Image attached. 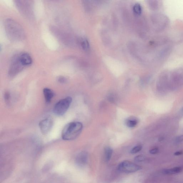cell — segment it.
I'll use <instances>...</instances> for the list:
<instances>
[{"label":"cell","mask_w":183,"mask_h":183,"mask_svg":"<svg viewBox=\"0 0 183 183\" xmlns=\"http://www.w3.org/2000/svg\"><path fill=\"white\" fill-rule=\"evenodd\" d=\"M145 157L143 155H139L135 157V160L137 162H141L145 161Z\"/></svg>","instance_id":"9a60e30c"},{"label":"cell","mask_w":183,"mask_h":183,"mask_svg":"<svg viewBox=\"0 0 183 183\" xmlns=\"http://www.w3.org/2000/svg\"><path fill=\"white\" fill-rule=\"evenodd\" d=\"M59 81L60 82L64 83L66 82V79L63 77H61L59 78Z\"/></svg>","instance_id":"d6986e66"},{"label":"cell","mask_w":183,"mask_h":183,"mask_svg":"<svg viewBox=\"0 0 183 183\" xmlns=\"http://www.w3.org/2000/svg\"><path fill=\"white\" fill-rule=\"evenodd\" d=\"M142 149V146L141 145H138L132 149L131 151V153L132 154H135L139 152Z\"/></svg>","instance_id":"5bb4252c"},{"label":"cell","mask_w":183,"mask_h":183,"mask_svg":"<svg viewBox=\"0 0 183 183\" xmlns=\"http://www.w3.org/2000/svg\"><path fill=\"white\" fill-rule=\"evenodd\" d=\"M138 123L137 118L134 117H131L128 118L126 120V125L130 128H133L137 125Z\"/></svg>","instance_id":"30bf717a"},{"label":"cell","mask_w":183,"mask_h":183,"mask_svg":"<svg viewBox=\"0 0 183 183\" xmlns=\"http://www.w3.org/2000/svg\"><path fill=\"white\" fill-rule=\"evenodd\" d=\"M133 11L137 14H140L141 13L142 8L139 4H135L133 7Z\"/></svg>","instance_id":"4fadbf2b"},{"label":"cell","mask_w":183,"mask_h":183,"mask_svg":"<svg viewBox=\"0 0 183 183\" xmlns=\"http://www.w3.org/2000/svg\"><path fill=\"white\" fill-rule=\"evenodd\" d=\"M118 170L121 172L126 173L137 172L141 169L139 166L129 161H123L118 166Z\"/></svg>","instance_id":"277c9868"},{"label":"cell","mask_w":183,"mask_h":183,"mask_svg":"<svg viewBox=\"0 0 183 183\" xmlns=\"http://www.w3.org/2000/svg\"><path fill=\"white\" fill-rule=\"evenodd\" d=\"M53 122V119L51 117H47L41 120L39 126L42 133L43 135L48 134L51 130Z\"/></svg>","instance_id":"5b68a950"},{"label":"cell","mask_w":183,"mask_h":183,"mask_svg":"<svg viewBox=\"0 0 183 183\" xmlns=\"http://www.w3.org/2000/svg\"><path fill=\"white\" fill-rule=\"evenodd\" d=\"M88 155L85 152H82L77 156L76 162L77 165L80 167H83L86 165L88 161Z\"/></svg>","instance_id":"52a82bcc"},{"label":"cell","mask_w":183,"mask_h":183,"mask_svg":"<svg viewBox=\"0 0 183 183\" xmlns=\"http://www.w3.org/2000/svg\"><path fill=\"white\" fill-rule=\"evenodd\" d=\"M81 46L84 49H86L88 48L89 44L87 40H84L81 42Z\"/></svg>","instance_id":"2e32d148"},{"label":"cell","mask_w":183,"mask_h":183,"mask_svg":"<svg viewBox=\"0 0 183 183\" xmlns=\"http://www.w3.org/2000/svg\"><path fill=\"white\" fill-rule=\"evenodd\" d=\"M20 25L14 21L8 20L6 23V30L9 35L11 38L16 39L21 38L23 37V32Z\"/></svg>","instance_id":"7a4b0ae2"},{"label":"cell","mask_w":183,"mask_h":183,"mask_svg":"<svg viewBox=\"0 0 183 183\" xmlns=\"http://www.w3.org/2000/svg\"><path fill=\"white\" fill-rule=\"evenodd\" d=\"M43 92L46 102H50L54 96V93L53 91L49 88H46L43 89Z\"/></svg>","instance_id":"9c48e42d"},{"label":"cell","mask_w":183,"mask_h":183,"mask_svg":"<svg viewBox=\"0 0 183 183\" xmlns=\"http://www.w3.org/2000/svg\"><path fill=\"white\" fill-rule=\"evenodd\" d=\"M182 168L180 167H176V168H172L171 169L165 170L163 171V173L165 174H173L179 173L182 171Z\"/></svg>","instance_id":"7c38bea8"},{"label":"cell","mask_w":183,"mask_h":183,"mask_svg":"<svg viewBox=\"0 0 183 183\" xmlns=\"http://www.w3.org/2000/svg\"><path fill=\"white\" fill-rule=\"evenodd\" d=\"M22 65L20 62L18 57L14 59L11 64L9 74L11 76H13L17 75L22 69Z\"/></svg>","instance_id":"8992f818"},{"label":"cell","mask_w":183,"mask_h":183,"mask_svg":"<svg viewBox=\"0 0 183 183\" xmlns=\"http://www.w3.org/2000/svg\"><path fill=\"white\" fill-rule=\"evenodd\" d=\"M183 141V135L178 136L176 139V141L178 142H182Z\"/></svg>","instance_id":"ac0fdd59"},{"label":"cell","mask_w":183,"mask_h":183,"mask_svg":"<svg viewBox=\"0 0 183 183\" xmlns=\"http://www.w3.org/2000/svg\"><path fill=\"white\" fill-rule=\"evenodd\" d=\"M18 59L23 66H29L32 63V59L28 54L24 53L21 54L18 57Z\"/></svg>","instance_id":"ba28073f"},{"label":"cell","mask_w":183,"mask_h":183,"mask_svg":"<svg viewBox=\"0 0 183 183\" xmlns=\"http://www.w3.org/2000/svg\"><path fill=\"white\" fill-rule=\"evenodd\" d=\"M182 152L181 151H178L176 152L175 153H174V155H176V156H179V155L182 154Z\"/></svg>","instance_id":"ffe728a7"},{"label":"cell","mask_w":183,"mask_h":183,"mask_svg":"<svg viewBox=\"0 0 183 183\" xmlns=\"http://www.w3.org/2000/svg\"><path fill=\"white\" fill-rule=\"evenodd\" d=\"M83 127L82 123L80 122H73L68 123L62 131V139L66 141L76 139L81 134Z\"/></svg>","instance_id":"6da1fadb"},{"label":"cell","mask_w":183,"mask_h":183,"mask_svg":"<svg viewBox=\"0 0 183 183\" xmlns=\"http://www.w3.org/2000/svg\"><path fill=\"white\" fill-rule=\"evenodd\" d=\"M159 149L157 148H155V149H151L149 151V152L151 154H156L157 153L159 152Z\"/></svg>","instance_id":"e0dca14e"},{"label":"cell","mask_w":183,"mask_h":183,"mask_svg":"<svg viewBox=\"0 0 183 183\" xmlns=\"http://www.w3.org/2000/svg\"><path fill=\"white\" fill-rule=\"evenodd\" d=\"M72 101V99L70 97H67L59 100L54 107V113L57 116L63 115L69 109Z\"/></svg>","instance_id":"3957f363"},{"label":"cell","mask_w":183,"mask_h":183,"mask_svg":"<svg viewBox=\"0 0 183 183\" xmlns=\"http://www.w3.org/2000/svg\"><path fill=\"white\" fill-rule=\"evenodd\" d=\"M113 153V150L109 147H106L104 149V158L106 162H108L111 159Z\"/></svg>","instance_id":"8fae6325"}]
</instances>
